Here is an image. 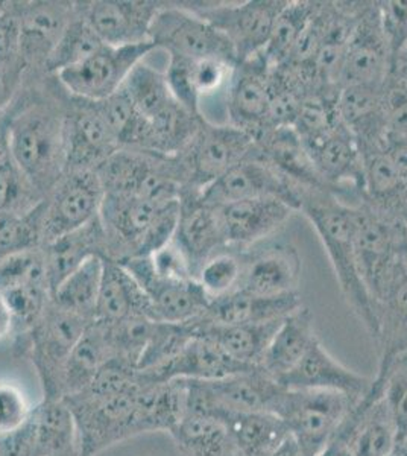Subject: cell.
Instances as JSON below:
<instances>
[{"instance_id":"c3c4849f","label":"cell","mask_w":407,"mask_h":456,"mask_svg":"<svg viewBox=\"0 0 407 456\" xmlns=\"http://www.w3.org/2000/svg\"><path fill=\"white\" fill-rule=\"evenodd\" d=\"M383 34L395 64L398 55L407 47V0L377 2Z\"/></svg>"},{"instance_id":"74e56055","label":"cell","mask_w":407,"mask_h":456,"mask_svg":"<svg viewBox=\"0 0 407 456\" xmlns=\"http://www.w3.org/2000/svg\"><path fill=\"white\" fill-rule=\"evenodd\" d=\"M318 10V2H288L273 25L268 45L262 53L265 61L271 69H277L288 61L295 45L313 19Z\"/></svg>"},{"instance_id":"f35d334b","label":"cell","mask_w":407,"mask_h":456,"mask_svg":"<svg viewBox=\"0 0 407 456\" xmlns=\"http://www.w3.org/2000/svg\"><path fill=\"white\" fill-rule=\"evenodd\" d=\"M103 46L105 43L99 38L94 28L88 25L75 4V16L47 58L45 72L58 75L66 69L85 61Z\"/></svg>"},{"instance_id":"30bf717a","label":"cell","mask_w":407,"mask_h":456,"mask_svg":"<svg viewBox=\"0 0 407 456\" xmlns=\"http://www.w3.org/2000/svg\"><path fill=\"white\" fill-rule=\"evenodd\" d=\"M103 197L105 191L96 171L66 172L45 198L43 247L94 223L99 218Z\"/></svg>"},{"instance_id":"7bdbcfd3","label":"cell","mask_w":407,"mask_h":456,"mask_svg":"<svg viewBox=\"0 0 407 456\" xmlns=\"http://www.w3.org/2000/svg\"><path fill=\"white\" fill-rule=\"evenodd\" d=\"M45 198L28 182L10 151L0 160V213H26L38 206Z\"/></svg>"},{"instance_id":"680465c9","label":"cell","mask_w":407,"mask_h":456,"mask_svg":"<svg viewBox=\"0 0 407 456\" xmlns=\"http://www.w3.org/2000/svg\"><path fill=\"white\" fill-rule=\"evenodd\" d=\"M392 456H407V438L395 447V451H394Z\"/></svg>"},{"instance_id":"9f6ffc18","label":"cell","mask_w":407,"mask_h":456,"mask_svg":"<svg viewBox=\"0 0 407 456\" xmlns=\"http://www.w3.org/2000/svg\"><path fill=\"white\" fill-rule=\"evenodd\" d=\"M8 154V107L0 113V160Z\"/></svg>"},{"instance_id":"83f0119b","label":"cell","mask_w":407,"mask_h":456,"mask_svg":"<svg viewBox=\"0 0 407 456\" xmlns=\"http://www.w3.org/2000/svg\"><path fill=\"white\" fill-rule=\"evenodd\" d=\"M131 316H144L157 322L150 297L142 286L119 262L105 257L94 320L113 324Z\"/></svg>"},{"instance_id":"f907efd6","label":"cell","mask_w":407,"mask_h":456,"mask_svg":"<svg viewBox=\"0 0 407 456\" xmlns=\"http://www.w3.org/2000/svg\"><path fill=\"white\" fill-rule=\"evenodd\" d=\"M0 456H37L31 420L16 432L0 436Z\"/></svg>"},{"instance_id":"7dc6e473","label":"cell","mask_w":407,"mask_h":456,"mask_svg":"<svg viewBox=\"0 0 407 456\" xmlns=\"http://www.w3.org/2000/svg\"><path fill=\"white\" fill-rule=\"evenodd\" d=\"M387 137H407V81L391 75L383 86Z\"/></svg>"},{"instance_id":"9a60e30c","label":"cell","mask_w":407,"mask_h":456,"mask_svg":"<svg viewBox=\"0 0 407 456\" xmlns=\"http://www.w3.org/2000/svg\"><path fill=\"white\" fill-rule=\"evenodd\" d=\"M303 192L305 189L289 182L254 150L238 167L201 191V198L215 208L251 198H280L299 212Z\"/></svg>"},{"instance_id":"8d00e7d4","label":"cell","mask_w":407,"mask_h":456,"mask_svg":"<svg viewBox=\"0 0 407 456\" xmlns=\"http://www.w3.org/2000/svg\"><path fill=\"white\" fill-rule=\"evenodd\" d=\"M103 266V256L88 257L53 290L52 301L64 311L94 320L99 290L102 285Z\"/></svg>"},{"instance_id":"484cf974","label":"cell","mask_w":407,"mask_h":456,"mask_svg":"<svg viewBox=\"0 0 407 456\" xmlns=\"http://www.w3.org/2000/svg\"><path fill=\"white\" fill-rule=\"evenodd\" d=\"M301 306L305 305L299 292L264 297L254 296L247 290L236 289L210 300L204 315L196 322L224 326L279 322Z\"/></svg>"},{"instance_id":"f5cc1de1","label":"cell","mask_w":407,"mask_h":456,"mask_svg":"<svg viewBox=\"0 0 407 456\" xmlns=\"http://www.w3.org/2000/svg\"><path fill=\"white\" fill-rule=\"evenodd\" d=\"M20 83L21 77L2 73V77H0V113L11 104V101L16 96L17 87Z\"/></svg>"},{"instance_id":"9c48e42d","label":"cell","mask_w":407,"mask_h":456,"mask_svg":"<svg viewBox=\"0 0 407 456\" xmlns=\"http://www.w3.org/2000/svg\"><path fill=\"white\" fill-rule=\"evenodd\" d=\"M184 382L187 410L202 411L216 417L256 411L273 412L283 391V387L260 367L217 380Z\"/></svg>"},{"instance_id":"ac0fdd59","label":"cell","mask_w":407,"mask_h":456,"mask_svg":"<svg viewBox=\"0 0 407 456\" xmlns=\"http://www.w3.org/2000/svg\"><path fill=\"white\" fill-rule=\"evenodd\" d=\"M181 212L174 244L186 257L191 274L196 281L202 266L213 256L227 249L222 232L217 208L207 204L201 192L183 189L180 197Z\"/></svg>"},{"instance_id":"3957f363","label":"cell","mask_w":407,"mask_h":456,"mask_svg":"<svg viewBox=\"0 0 407 456\" xmlns=\"http://www.w3.org/2000/svg\"><path fill=\"white\" fill-rule=\"evenodd\" d=\"M299 212L305 213L320 236L346 303L366 332L376 338L379 330L376 301L366 289L357 266L354 206H348L330 192L305 191Z\"/></svg>"},{"instance_id":"f1b7e54d","label":"cell","mask_w":407,"mask_h":456,"mask_svg":"<svg viewBox=\"0 0 407 456\" xmlns=\"http://www.w3.org/2000/svg\"><path fill=\"white\" fill-rule=\"evenodd\" d=\"M318 339L320 338L314 332L312 312L309 307H299L280 322L277 332L269 342L260 369L280 384V380L301 362L305 353Z\"/></svg>"},{"instance_id":"e0dca14e","label":"cell","mask_w":407,"mask_h":456,"mask_svg":"<svg viewBox=\"0 0 407 456\" xmlns=\"http://www.w3.org/2000/svg\"><path fill=\"white\" fill-rule=\"evenodd\" d=\"M66 172L96 171L120 150L96 102L69 96L64 107Z\"/></svg>"},{"instance_id":"f546056e","label":"cell","mask_w":407,"mask_h":456,"mask_svg":"<svg viewBox=\"0 0 407 456\" xmlns=\"http://www.w3.org/2000/svg\"><path fill=\"white\" fill-rule=\"evenodd\" d=\"M279 322H253V324H206L191 322V332L206 338L221 347L234 361L257 369L262 363L269 342L279 329Z\"/></svg>"},{"instance_id":"836d02e7","label":"cell","mask_w":407,"mask_h":456,"mask_svg":"<svg viewBox=\"0 0 407 456\" xmlns=\"http://www.w3.org/2000/svg\"><path fill=\"white\" fill-rule=\"evenodd\" d=\"M169 436L184 456H227L232 452L227 425L202 411L187 410Z\"/></svg>"},{"instance_id":"816d5d0a","label":"cell","mask_w":407,"mask_h":456,"mask_svg":"<svg viewBox=\"0 0 407 456\" xmlns=\"http://www.w3.org/2000/svg\"><path fill=\"white\" fill-rule=\"evenodd\" d=\"M383 152L407 183V137H387Z\"/></svg>"},{"instance_id":"4dcf8cb0","label":"cell","mask_w":407,"mask_h":456,"mask_svg":"<svg viewBox=\"0 0 407 456\" xmlns=\"http://www.w3.org/2000/svg\"><path fill=\"white\" fill-rule=\"evenodd\" d=\"M42 248L46 262L47 283L51 288V294H53L60 283L79 268L88 257L96 255L103 257L107 256V239L101 219L96 218L94 223L87 224L85 227L66 234Z\"/></svg>"},{"instance_id":"6125c7cd","label":"cell","mask_w":407,"mask_h":456,"mask_svg":"<svg viewBox=\"0 0 407 456\" xmlns=\"http://www.w3.org/2000/svg\"><path fill=\"white\" fill-rule=\"evenodd\" d=\"M0 77H2V72H0Z\"/></svg>"},{"instance_id":"277c9868","label":"cell","mask_w":407,"mask_h":456,"mask_svg":"<svg viewBox=\"0 0 407 456\" xmlns=\"http://www.w3.org/2000/svg\"><path fill=\"white\" fill-rule=\"evenodd\" d=\"M357 266L372 300H382L407 271V223L362 200L354 206Z\"/></svg>"},{"instance_id":"603a6c76","label":"cell","mask_w":407,"mask_h":456,"mask_svg":"<svg viewBox=\"0 0 407 456\" xmlns=\"http://www.w3.org/2000/svg\"><path fill=\"white\" fill-rule=\"evenodd\" d=\"M374 378H368L348 369L333 358L329 350L314 342L305 358L288 376L280 380V385L288 389H320L362 399L371 389Z\"/></svg>"},{"instance_id":"4fadbf2b","label":"cell","mask_w":407,"mask_h":456,"mask_svg":"<svg viewBox=\"0 0 407 456\" xmlns=\"http://www.w3.org/2000/svg\"><path fill=\"white\" fill-rule=\"evenodd\" d=\"M394 70L391 49L383 34L377 2H363L351 34L340 72L339 88L383 86Z\"/></svg>"},{"instance_id":"d4e9b609","label":"cell","mask_w":407,"mask_h":456,"mask_svg":"<svg viewBox=\"0 0 407 456\" xmlns=\"http://www.w3.org/2000/svg\"><path fill=\"white\" fill-rule=\"evenodd\" d=\"M253 369L254 367H247L234 361L221 347H217L216 344L206 338L193 335L191 341L169 362L150 373H140L154 382L217 380Z\"/></svg>"},{"instance_id":"681fc988","label":"cell","mask_w":407,"mask_h":456,"mask_svg":"<svg viewBox=\"0 0 407 456\" xmlns=\"http://www.w3.org/2000/svg\"><path fill=\"white\" fill-rule=\"evenodd\" d=\"M232 66L219 60L191 61V83L199 98L216 92L222 83L232 77Z\"/></svg>"},{"instance_id":"6f0895ef","label":"cell","mask_w":407,"mask_h":456,"mask_svg":"<svg viewBox=\"0 0 407 456\" xmlns=\"http://www.w3.org/2000/svg\"><path fill=\"white\" fill-rule=\"evenodd\" d=\"M392 75L398 77V78L406 79L407 81V47L398 55L397 60H395Z\"/></svg>"},{"instance_id":"5b68a950","label":"cell","mask_w":407,"mask_h":456,"mask_svg":"<svg viewBox=\"0 0 407 456\" xmlns=\"http://www.w3.org/2000/svg\"><path fill=\"white\" fill-rule=\"evenodd\" d=\"M94 320L58 307L53 301L25 337L14 339V350L36 369L43 400L64 399V376L73 348Z\"/></svg>"},{"instance_id":"7402d4cb","label":"cell","mask_w":407,"mask_h":456,"mask_svg":"<svg viewBox=\"0 0 407 456\" xmlns=\"http://www.w3.org/2000/svg\"><path fill=\"white\" fill-rule=\"evenodd\" d=\"M17 20L20 28V58L25 69L42 66L57 46L62 32L75 16L73 2H31L16 4Z\"/></svg>"},{"instance_id":"4316f807","label":"cell","mask_w":407,"mask_h":456,"mask_svg":"<svg viewBox=\"0 0 407 456\" xmlns=\"http://www.w3.org/2000/svg\"><path fill=\"white\" fill-rule=\"evenodd\" d=\"M256 151L275 171L299 189L330 192L294 128L265 131L256 137Z\"/></svg>"},{"instance_id":"52a82bcc","label":"cell","mask_w":407,"mask_h":456,"mask_svg":"<svg viewBox=\"0 0 407 456\" xmlns=\"http://www.w3.org/2000/svg\"><path fill=\"white\" fill-rule=\"evenodd\" d=\"M359 400L320 389L283 388L273 412L299 446L310 456H320Z\"/></svg>"},{"instance_id":"ffe728a7","label":"cell","mask_w":407,"mask_h":456,"mask_svg":"<svg viewBox=\"0 0 407 456\" xmlns=\"http://www.w3.org/2000/svg\"><path fill=\"white\" fill-rule=\"evenodd\" d=\"M224 238L230 249L243 251L273 238L295 210L280 198H251L217 208Z\"/></svg>"},{"instance_id":"7a4b0ae2","label":"cell","mask_w":407,"mask_h":456,"mask_svg":"<svg viewBox=\"0 0 407 456\" xmlns=\"http://www.w3.org/2000/svg\"><path fill=\"white\" fill-rule=\"evenodd\" d=\"M8 151L31 186L46 198L66 174L64 109L43 99L8 105Z\"/></svg>"},{"instance_id":"91938a15","label":"cell","mask_w":407,"mask_h":456,"mask_svg":"<svg viewBox=\"0 0 407 456\" xmlns=\"http://www.w3.org/2000/svg\"><path fill=\"white\" fill-rule=\"evenodd\" d=\"M52 456H81L79 455V451H77V446L73 447L70 451L61 452V453H57V455Z\"/></svg>"},{"instance_id":"ba28073f","label":"cell","mask_w":407,"mask_h":456,"mask_svg":"<svg viewBox=\"0 0 407 456\" xmlns=\"http://www.w3.org/2000/svg\"><path fill=\"white\" fill-rule=\"evenodd\" d=\"M150 42L169 57L187 60H219L232 68L238 58L227 37L189 6H161L151 25Z\"/></svg>"},{"instance_id":"e575fe53","label":"cell","mask_w":407,"mask_h":456,"mask_svg":"<svg viewBox=\"0 0 407 456\" xmlns=\"http://www.w3.org/2000/svg\"><path fill=\"white\" fill-rule=\"evenodd\" d=\"M113 359L107 332L102 322L88 324L69 358L64 376V397L75 395L94 382L101 370Z\"/></svg>"},{"instance_id":"6da1fadb","label":"cell","mask_w":407,"mask_h":456,"mask_svg":"<svg viewBox=\"0 0 407 456\" xmlns=\"http://www.w3.org/2000/svg\"><path fill=\"white\" fill-rule=\"evenodd\" d=\"M144 378L139 370L111 359L94 382L64 397L77 428L81 456H98L116 444L143 436L140 393Z\"/></svg>"},{"instance_id":"1f68e13d","label":"cell","mask_w":407,"mask_h":456,"mask_svg":"<svg viewBox=\"0 0 407 456\" xmlns=\"http://www.w3.org/2000/svg\"><path fill=\"white\" fill-rule=\"evenodd\" d=\"M219 419L227 425L234 455L271 456L289 436L283 420L271 411L227 414Z\"/></svg>"},{"instance_id":"d6a6232c","label":"cell","mask_w":407,"mask_h":456,"mask_svg":"<svg viewBox=\"0 0 407 456\" xmlns=\"http://www.w3.org/2000/svg\"><path fill=\"white\" fill-rule=\"evenodd\" d=\"M379 370L407 352V271L377 303Z\"/></svg>"},{"instance_id":"bcb514c9","label":"cell","mask_w":407,"mask_h":456,"mask_svg":"<svg viewBox=\"0 0 407 456\" xmlns=\"http://www.w3.org/2000/svg\"><path fill=\"white\" fill-rule=\"evenodd\" d=\"M32 411L25 391L10 380H0V436L16 432L31 420Z\"/></svg>"},{"instance_id":"5bb4252c","label":"cell","mask_w":407,"mask_h":456,"mask_svg":"<svg viewBox=\"0 0 407 456\" xmlns=\"http://www.w3.org/2000/svg\"><path fill=\"white\" fill-rule=\"evenodd\" d=\"M119 264L150 297L157 322L191 324L207 311L210 298L199 281L160 277L152 270L150 257H131Z\"/></svg>"},{"instance_id":"d590c367","label":"cell","mask_w":407,"mask_h":456,"mask_svg":"<svg viewBox=\"0 0 407 456\" xmlns=\"http://www.w3.org/2000/svg\"><path fill=\"white\" fill-rule=\"evenodd\" d=\"M31 426L37 456H52L77 447L72 411L61 400H42L34 406Z\"/></svg>"},{"instance_id":"2e32d148","label":"cell","mask_w":407,"mask_h":456,"mask_svg":"<svg viewBox=\"0 0 407 456\" xmlns=\"http://www.w3.org/2000/svg\"><path fill=\"white\" fill-rule=\"evenodd\" d=\"M239 253L242 277L238 289L264 297L298 292L301 256L292 242L269 238Z\"/></svg>"},{"instance_id":"cb8c5ba5","label":"cell","mask_w":407,"mask_h":456,"mask_svg":"<svg viewBox=\"0 0 407 456\" xmlns=\"http://www.w3.org/2000/svg\"><path fill=\"white\" fill-rule=\"evenodd\" d=\"M383 86H346L338 94L340 120L354 135L362 156L383 151L387 145Z\"/></svg>"},{"instance_id":"ee69618b","label":"cell","mask_w":407,"mask_h":456,"mask_svg":"<svg viewBox=\"0 0 407 456\" xmlns=\"http://www.w3.org/2000/svg\"><path fill=\"white\" fill-rule=\"evenodd\" d=\"M242 277V257L236 249H224L202 266L196 281L210 300L236 290Z\"/></svg>"},{"instance_id":"60d3db41","label":"cell","mask_w":407,"mask_h":456,"mask_svg":"<svg viewBox=\"0 0 407 456\" xmlns=\"http://www.w3.org/2000/svg\"><path fill=\"white\" fill-rule=\"evenodd\" d=\"M45 200L26 213H0V259L42 248Z\"/></svg>"},{"instance_id":"44dd1931","label":"cell","mask_w":407,"mask_h":456,"mask_svg":"<svg viewBox=\"0 0 407 456\" xmlns=\"http://www.w3.org/2000/svg\"><path fill=\"white\" fill-rule=\"evenodd\" d=\"M271 68L262 53L232 69L228 90V124L256 137L268 126Z\"/></svg>"},{"instance_id":"8992f818","label":"cell","mask_w":407,"mask_h":456,"mask_svg":"<svg viewBox=\"0 0 407 456\" xmlns=\"http://www.w3.org/2000/svg\"><path fill=\"white\" fill-rule=\"evenodd\" d=\"M254 150L256 141L247 131L204 120L191 143L180 154L169 157L170 167L183 189L201 192L251 156Z\"/></svg>"},{"instance_id":"11a10c76","label":"cell","mask_w":407,"mask_h":456,"mask_svg":"<svg viewBox=\"0 0 407 456\" xmlns=\"http://www.w3.org/2000/svg\"><path fill=\"white\" fill-rule=\"evenodd\" d=\"M271 456H310L307 452L299 446L298 441L295 440L294 436L289 434L288 438L284 440L283 444L273 452Z\"/></svg>"},{"instance_id":"ab89813d","label":"cell","mask_w":407,"mask_h":456,"mask_svg":"<svg viewBox=\"0 0 407 456\" xmlns=\"http://www.w3.org/2000/svg\"><path fill=\"white\" fill-rule=\"evenodd\" d=\"M122 87L143 119H151L175 99L170 94L165 73L143 61L131 70Z\"/></svg>"},{"instance_id":"b9f144b4","label":"cell","mask_w":407,"mask_h":456,"mask_svg":"<svg viewBox=\"0 0 407 456\" xmlns=\"http://www.w3.org/2000/svg\"><path fill=\"white\" fill-rule=\"evenodd\" d=\"M374 378L382 384V399L397 432V446L407 438V352L398 354Z\"/></svg>"},{"instance_id":"f6af8a7d","label":"cell","mask_w":407,"mask_h":456,"mask_svg":"<svg viewBox=\"0 0 407 456\" xmlns=\"http://www.w3.org/2000/svg\"><path fill=\"white\" fill-rule=\"evenodd\" d=\"M26 283L49 286L43 248L21 251L0 259V290Z\"/></svg>"},{"instance_id":"d6986e66","label":"cell","mask_w":407,"mask_h":456,"mask_svg":"<svg viewBox=\"0 0 407 456\" xmlns=\"http://www.w3.org/2000/svg\"><path fill=\"white\" fill-rule=\"evenodd\" d=\"M79 5L77 10L105 45L131 46L150 42L151 25L165 4L146 0H96Z\"/></svg>"},{"instance_id":"db71d44e","label":"cell","mask_w":407,"mask_h":456,"mask_svg":"<svg viewBox=\"0 0 407 456\" xmlns=\"http://www.w3.org/2000/svg\"><path fill=\"white\" fill-rule=\"evenodd\" d=\"M12 337V315L4 292L0 290V341Z\"/></svg>"},{"instance_id":"94428289","label":"cell","mask_w":407,"mask_h":456,"mask_svg":"<svg viewBox=\"0 0 407 456\" xmlns=\"http://www.w3.org/2000/svg\"><path fill=\"white\" fill-rule=\"evenodd\" d=\"M227 456H238V455H234V453H232H232H228Z\"/></svg>"},{"instance_id":"7c38bea8","label":"cell","mask_w":407,"mask_h":456,"mask_svg":"<svg viewBox=\"0 0 407 456\" xmlns=\"http://www.w3.org/2000/svg\"><path fill=\"white\" fill-rule=\"evenodd\" d=\"M155 51L151 42L131 46H105L98 53L55 75L69 96L98 102L116 94L131 70Z\"/></svg>"},{"instance_id":"8fae6325","label":"cell","mask_w":407,"mask_h":456,"mask_svg":"<svg viewBox=\"0 0 407 456\" xmlns=\"http://www.w3.org/2000/svg\"><path fill=\"white\" fill-rule=\"evenodd\" d=\"M286 4L288 0H249L189 8L227 37L239 64L264 53Z\"/></svg>"}]
</instances>
